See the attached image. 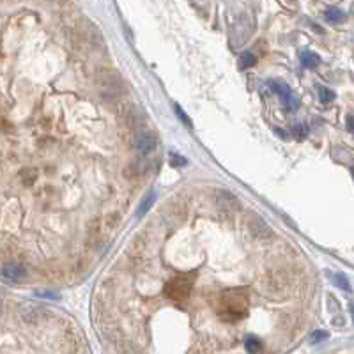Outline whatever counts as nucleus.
<instances>
[{"mask_svg": "<svg viewBox=\"0 0 354 354\" xmlns=\"http://www.w3.org/2000/svg\"><path fill=\"white\" fill-rule=\"evenodd\" d=\"M246 306H248V299H246V294L243 291L236 289V291L223 292L220 314H222V317L227 319V321H234V319L245 317Z\"/></svg>", "mask_w": 354, "mask_h": 354, "instance_id": "obj_1", "label": "nucleus"}, {"mask_svg": "<svg viewBox=\"0 0 354 354\" xmlns=\"http://www.w3.org/2000/svg\"><path fill=\"white\" fill-rule=\"evenodd\" d=\"M268 85L271 87V91L275 92V94H278V96H280V99H282L283 108H285L287 112H294V110H298V106H299V99L296 98L294 92L291 91V87H289L285 82H280V80H269Z\"/></svg>", "mask_w": 354, "mask_h": 354, "instance_id": "obj_2", "label": "nucleus"}, {"mask_svg": "<svg viewBox=\"0 0 354 354\" xmlns=\"http://www.w3.org/2000/svg\"><path fill=\"white\" fill-rule=\"evenodd\" d=\"M190 289H191V283L186 282V276H177L175 280H172L167 285V294L172 299H175V301H181V299L188 298Z\"/></svg>", "mask_w": 354, "mask_h": 354, "instance_id": "obj_3", "label": "nucleus"}, {"mask_svg": "<svg viewBox=\"0 0 354 354\" xmlns=\"http://www.w3.org/2000/svg\"><path fill=\"white\" fill-rule=\"evenodd\" d=\"M133 147H135V151L140 152V154H149V152L156 149V137L149 131L138 133L133 140Z\"/></svg>", "mask_w": 354, "mask_h": 354, "instance_id": "obj_4", "label": "nucleus"}, {"mask_svg": "<svg viewBox=\"0 0 354 354\" xmlns=\"http://www.w3.org/2000/svg\"><path fill=\"white\" fill-rule=\"evenodd\" d=\"M216 202L227 213H232V211H237L241 207L239 200L234 197L230 191H225V190H216Z\"/></svg>", "mask_w": 354, "mask_h": 354, "instance_id": "obj_5", "label": "nucleus"}, {"mask_svg": "<svg viewBox=\"0 0 354 354\" xmlns=\"http://www.w3.org/2000/svg\"><path fill=\"white\" fill-rule=\"evenodd\" d=\"M2 276L6 280H11V282H18L25 276V268L18 262H7L2 268Z\"/></svg>", "mask_w": 354, "mask_h": 354, "instance_id": "obj_6", "label": "nucleus"}, {"mask_svg": "<svg viewBox=\"0 0 354 354\" xmlns=\"http://www.w3.org/2000/svg\"><path fill=\"white\" fill-rule=\"evenodd\" d=\"M154 202H156V191H149V193L144 197V200L140 202V206H138V209H137V218L145 216V214H147L149 211H151V207L154 206Z\"/></svg>", "mask_w": 354, "mask_h": 354, "instance_id": "obj_7", "label": "nucleus"}, {"mask_svg": "<svg viewBox=\"0 0 354 354\" xmlns=\"http://www.w3.org/2000/svg\"><path fill=\"white\" fill-rule=\"evenodd\" d=\"M301 64L305 66L306 69H315L321 64V57L317 55V53H314V52H303L301 53Z\"/></svg>", "mask_w": 354, "mask_h": 354, "instance_id": "obj_8", "label": "nucleus"}, {"mask_svg": "<svg viewBox=\"0 0 354 354\" xmlns=\"http://www.w3.org/2000/svg\"><path fill=\"white\" fill-rule=\"evenodd\" d=\"M324 18L328 20L329 23H342L345 21V13L342 9H338V7H328V9L324 11Z\"/></svg>", "mask_w": 354, "mask_h": 354, "instance_id": "obj_9", "label": "nucleus"}, {"mask_svg": "<svg viewBox=\"0 0 354 354\" xmlns=\"http://www.w3.org/2000/svg\"><path fill=\"white\" fill-rule=\"evenodd\" d=\"M331 280H333V283L337 287L351 292V283H349V280H347V276H345V275H342V273H331Z\"/></svg>", "mask_w": 354, "mask_h": 354, "instance_id": "obj_10", "label": "nucleus"}, {"mask_svg": "<svg viewBox=\"0 0 354 354\" xmlns=\"http://www.w3.org/2000/svg\"><path fill=\"white\" fill-rule=\"evenodd\" d=\"M245 347L248 352H259L262 351V344H260V340L257 337H253V335H250V337H246L245 340Z\"/></svg>", "mask_w": 354, "mask_h": 354, "instance_id": "obj_11", "label": "nucleus"}, {"mask_svg": "<svg viewBox=\"0 0 354 354\" xmlns=\"http://www.w3.org/2000/svg\"><path fill=\"white\" fill-rule=\"evenodd\" d=\"M319 99L322 105H329L331 101H335V92L328 87H319Z\"/></svg>", "mask_w": 354, "mask_h": 354, "instance_id": "obj_12", "label": "nucleus"}, {"mask_svg": "<svg viewBox=\"0 0 354 354\" xmlns=\"http://www.w3.org/2000/svg\"><path fill=\"white\" fill-rule=\"evenodd\" d=\"M257 64V57L255 53L252 52H245L243 55H241V69H248V68H253Z\"/></svg>", "mask_w": 354, "mask_h": 354, "instance_id": "obj_13", "label": "nucleus"}, {"mask_svg": "<svg viewBox=\"0 0 354 354\" xmlns=\"http://www.w3.org/2000/svg\"><path fill=\"white\" fill-rule=\"evenodd\" d=\"M292 135H294L296 140H303L308 135V126L306 124H294L292 126Z\"/></svg>", "mask_w": 354, "mask_h": 354, "instance_id": "obj_14", "label": "nucleus"}, {"mask_svg": "<svg viewBox=\"0 0 354 354\" xmlns=\"http://www.w3.org/2000/svg\"><path fill=\"white\" fill-rule=\"evenodd\" d=\"M168 161H170V165H172V167H175V168L184 167V165L188 163L186 158L181 156V154H177V152H170V154H168Z\"/></svg>", "mask_w": 354, "mask_h": 354, "instance_id": "obj_15", "label": "nucleus"}, {"mask_svg": "<svg viewBox=\"0 0 354 354\" xmlns=\"http://www.w3.org/2000/svg\"><path fill=\"white\" fill-rule=\"evenodd\" d=\"M328 337H329V333L324 331V329H315V331L310 335V342L312 344H321V342L326 340Z\"/></svg>", "mask_w": 354, "mask_h": 354, "instance_id": "obj_16", "label": "nucleus"}, {"mask_svg": "<svg viewBox=\"0 0 354 354\" xmlns=\"http://www.w3.org/2000/svg\"><path fill=\"white\" fill-rule=\"evenodd\" d=\"M174 110H175V114H177V117H179V121L181 122H184V124L188 126V128H193V122L190 121V117H188V114L184 112L183 108H181L179 105H174Z\"/></svg>", "mask_w": 354, "mask_h": 354, "instance_id": "obj_17", "label": "nucleus"}, {"mask_svg": "<svg viewBox=\"0 0 354 354\" xmlns=\"http://www.w3.org/2000/svg\"><path fill=\"white\" fill-rule=\"evenodd\" d=\"M36 296H39V298H46V299H52V301H57V299L60 298L57 292H52V291H37Z\"/></svg>", "mask_w": 354, "mask_h": 354, "instance_id": "obj_18", "label": "nucleus"}, {"mask_svg": "<svg viewBox=\"0 0 354 354\" xmlns=\"http://www.w3.org/2000/svg\"><path fill=\"white\" fill-rule=\"evenodd\" d=\"M345 124H347V129L351 133H354V115H349L347 117V122H345Z\"/></svg>", "mask_w": 354, "mask_h": 354, "instance_id": "obj_19", "label": "nucleus"}, {"mask_svg": "<svg viewBox=\"0 0 354 354\" xmlns=\"http://www.w3.org/2000/svg\"><path fill=\"white\" fill-rule=\"evenodd\" d=\"M351 315H352V322H354V303H351Z\"/></svg>", "mask_w": 354, "mask_h": 354, "instance_id": "obj_20", "label": "nucleus"}, {"mask_svg": "<svg viewBox=\"0 0 354 354\" xmlns=\"http://www.w3.org/2000/svg\"><path fill=\"white\" fill-rule=\"evenodd\" d=\"M352 177H354V163H352Z\"/></svg>", "mask_w": 354, "mask_h": 354, "instance_id": "obj_21", "label": "nucleus"}]
</instances>
